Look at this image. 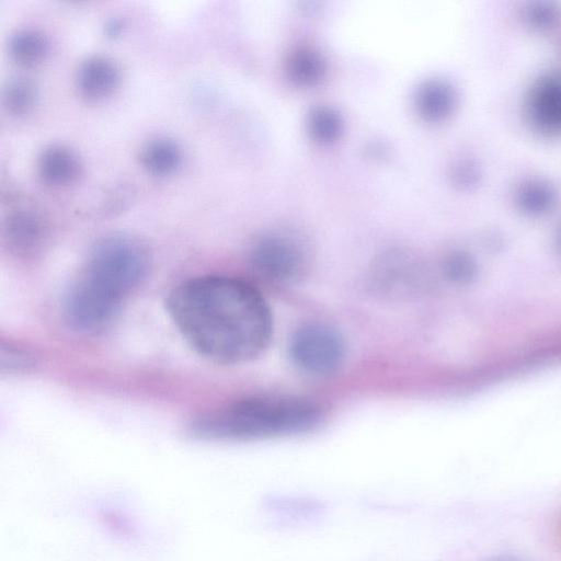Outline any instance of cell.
<instances>
[{
  "mask_svg": "<svg viewBox=\"0 0 561 561\" xmlns=\"http://www.w3.org/2000/svg\"><path fill=\"white\" fill-rule=\"evenodd\" d=\"M165 308L186 343L220 365L261 355L273 334V317L262 294L244 279L199 275L176 285Z\"/></svg>",
  "mask_w": 561,
  "mask_h": 561,
  "instance_id": "cell-1",
  "label": "cell"
},
{
  "mask_svg": "<svg viewBox=\"0 0 561 561\" xmlns=\"http://www.w3.org/2000/svg\"><path fill=\"white\" fill-rule=\"evenodd\" d=\"M151 257L136 237L113 233L91 249L62 302L65 321L80 333L107 327L148 276Z\"/></svg>",
  "mask_w": 561,
  "mask_h": 561,
  "instance_id": "cell-2",
  "label": "cell"
},
{
  "mask_svg": "<svg viewBox=\"0 0 561 561\" xmlns=\"http://www.w3.org/2000/svg\"><path fill=\"white\" fill-rule=\"evenodd\" d=\"M323 411L294 396L243 398L196 417L191 433L205 440H252L307 433L318 427Z\"/></svg>",
  "mask_w": 561,
  "mask_h": 561,
  "instance_id": "cell-3",
  "label": "cell"
},
{
  "mask_svg": "<svg viewBox=\"0 0 561 561\" xmlns=\"http://www.w3.org/2000/svg\"><path fill=\"white\" fill-rule=\"evenodd\" d=\"M289 355L302 371L329 376L342 367L346 345L333 328L323 323H308L297 329L290 337Z\"/></svg>",
  "mask_w": 561,
  "mask_h": 561,
  "instance_id": "cell-4",
  "label": "cell"
},
{
  "mask_svg": "<svg viewBox=\"0 0 561 561\" xmlns=\"http://www.w3.org/2000/svg\"><path fill=\"white\" fill-rule=\"evenodd\" d=\"M250 262L262 277L289 284L305 275L308 261L305 249L296 239L282 233H270L253 243Z\"/></svg>",
  "mask_w": 561,
  "mask_h": 561,
  "instance_id": "cell-5",
  "label": "cell"
},
{
  "mask_svg": "<svg viewBox=\"0 0 561 561\" xmlns=\"http://www.w3.org/2000/svg\"><path fill=\"white\" fill-rule=\"evenodd\" d=\"M523 114L528 127L547 139H561V70L545 71L526 90Z\"/></svg>",
  "mask_w": 561,
  "mask_h": 561,
  "instance_id": "cell-6",
  "label": "cell"
},
{
  "mask_svg": "<svg viewBox=\"0 0 561 561\" xmlns=\"http://www.w3.org/2000/svg\"><path fill=\"white\" fill-rule=\"evenodd\" d=\"M2 237L10 252L20 257H32L43 250L47 241V225L36 211L19 208L4 219Z\"/></svg>",
  "mask_w": 561,
  "mask_h": 561,
  "instance_id": "cell-7",
  "label": "cell"
},
{
  "mask_svg": "<svg viewBox=\"0 0 561 561\" xmlns=\"http://www.w3.org/2000/svg\"><path fill=\"white\" fill-rule=\"evenodd\" d=\"M121 72L117 65L103 55L87 57L76 75L77 89L89 101L103 100L117 88Z\"/></svg>",
  "mask_w": 561,
  "mask_h": 561,
  "instance_id": "cell-8",
  "label": "cell"
},
{
  "mask_svg": "<svg viewBox=\"0 0 561 561\" xmlns=\"http://www.w3.org/2000/svg\"><path fill=\"white\" fill-rule=\"evenodd\" d=\"M36 169L43 182L61 186L75 182L82 167L78 156L70 148L54 144L41 151Z\"/></svg>",
  "mask_w": 561,
  "mask_h": 561,
  "instance_id": "cell-9",
  "label": "cell"
},
{
  "mask_svg": "<svg viewBox=\"0 0 561 561\" xmlns=\"http://www.w3.org/2000/svg\"><path fill=\"white\" fill-rule=\"evenodd\" d=\"M513 201L516 208L524 215L539 217L548 214L556 206L558 191L546 178L528 176L516 185Z\"/></svg>",
  "mask_w": 561,
  "mask_h": 561,
  "instance_id": "cell-10",
  "label": "cell"
},
{
  "mask_svg": "<svg viewBox=\"0 0 561 561\" xmlns=\"http://www.w3.org/2000/svg\"><path fill=\"white\" fill-rule=\"evenodd\" d=\"M416 104L424 118L439 122L454 112L456 93L448 82L440 79L430 80L419 90Z\"/></svg>",
  "mask_w": 561,
  "mask_h": 561,
  "instance_id": "cell-11",
  "label": "cell"
},
{
  "mask_svg": "<svg viewBox=\"0 0 561 561\" xmlns=\"http://www.w3.org/2000/svg\"><path fill=\"white\" fill-rule=\"evenodd\" d=\"M182 150L172 139L159 137L148 141L140 151L141 165L153 175H168L181 164Z\"/></svg>",
  "mask_w": 561,
  "mask_h": 561,
  "instance_id": "cell-12",
  "label": "cell"
},
{
  "mask_svg": "<svg viewBox=\"0 0 561 561\" xmlns=\"http://www.w3.org/2000/svg\"><path fill=\"white\" fill-rule=\"evenodd\" d=\"M46 35L34 27L16 30L9 38L10 57L21 66H33L48 51Z\"/></svg>",
  "mask_w": 561,
  "mask_h": 561,
  "instance_id": "cell-13",
  "label": "cell"
},
{
  "mask_svg": "<svg viewBox=\"0 0 561 561\" xmlns=\"http://www.w3.org/2000/svg\"><path fill=\"white\" fill-rule=\"evenodd\" d=\"M519 19L528 31L545 34L559 25L561 7L553 1H529L520 8Z\"/></svg>",
  "mask_w": 561,
  "mask_h": 561,
  "instance_id": "cell-14",
  "label": "cell"
},
{
  "mask_svg": "<svg viewBox=\"0 0 561 561\" xmlns=\"http://www.w3.org/2000/svg\"><path fill=\"white\" fill-rule=\"evenodd\" d=\"M36 99L34 83L24 77L10 79L3 89V104L12 115H24L28 113Z\"/></svg>",
  "mask_w": 561,
  "mask_h": 561,
  "instance_id": "cell-15",
  "label": "cell"
},
{
  "mask_svg": "<svg viewBox=\"0 0 561 561\" xmlns=\"http://www.w3.org/2000/svg\"><path fill=\"white\" fill-rule=\"evenodd\" d=\"M290 78L300 84H312L323 73V61L320 56L310 49L295 51L288 60Z\"/></svg>",
  "mask_w": 561,
  "mask_h": 561,
  "instance_id": "cell-16",
  "label": "cell"
},
{
  "mask_svg": "<svg viewBox=\"0 0 561 561\" xmlns=\"http://www.w3.org/2000/svg\"><path fill=\"white\" fill-rule=\"evenodd\" d=\"M308 125L312 137L319 141H331L341 131L340 116L325 106L317 107L311 112Z\"/></svg>",
  "mask_w": 561,
  "mask_h": 561,
  "instance_id": "cell-17",
  "label": "cell"
},
{
  "mask_svg": "<svg viewBox=\"0 0 561 561\" xmlns=\"http://www.w3.org/2000/svg\"><path fill=\"white\" fill-rule=\"evenodd\" d=\"M450 180L460 190H474L482 181L481 164L472 157H461L450 167Z\"/></svg>",
  "mask_w": 561,
  "mask_h": 561,
  "instance_id": "cell-18",
  "label": "cell"
},
{
  "mask_svg": "<svg viewBox=\"0 0 561 561\" xmlns=\"http://www.w3.org/2000/svg\"><path fill=\"white\" fill-rule=\"evenodd\" d=\"M445 276L454 283H467L474 272L473 261L463 251L449 253L443 264Z\"/></svg>",
  "mask_w": 561,
  "mask_h": 561,
  "instance_id": "cell-19",
  "label": "cell"
},
{
  "mask_svg": "<svg viewBox=\"0 0 561 561\" xmlns=\"http://www.w3.org/2000/svg\"><path fill=\"white\" fill-rule=\"evenodd\" d=\"M4 350L8 351V355L2 354V357H8V359H2V366H8L9 369H20L26 368L31 364L30 356L20 348H13L11 345L8 347L3 346Z\"/></svg>",
  "mask_w": 561,
  "mask_h": 561,
  "instance_id": "cell-20",
  "label": "cell"
},
{
  "mask_svg": "<svg viewBox=\"0 0 561 561\" xmlns=\"http://www.w3.org/2000/svg\"><path fill=\"white\" fill-rule=\"evenodd\" d=\"M123 23L119 19H112L105 25V33L108 36L117 35L122 30Z\"/></svg>",
  "mask_w": 561,
  "mask_h": 561,
  "instance_id": "cell-21",
  "label": "cell"
},
{
  "mask_svg": "<svg viewBox=\"0 0 561 561\" xmlns=\"http://www.w3.org/2000/svg\"><path fill=\"white\" fill-rule=\"evenodd\" d=\"M556 536L561 543V514L559 515L557 522H556Z\"/></svg>",
  "mask_w": 561,
  "mask_h": 561,
  "instance_id": "cell-22",
  "label": "cell"
},
{
  "mask_svg": "<svg viewBox=\"0 0 561 561\" xmlns=\"http://www.w3.org/2000/svg\"><path fill=\"white\" fill-rule=\"evenodd\" d=\"M557 240H558L557 241L558 242V247H559V249L561 251V226H560L559 231H558Z\"/></svg>",
  "mask_w": 561,
  "mask_h": 561,
  "instance_id": "cell-23",
  "label": "cell"
},
{
  "mask_svg": "<svg viewBox=\"0 0 561 561\" xmlns=\"http://www.w3.org/2000/svg\"><path fill=\"white\" fill-rule=\"evenodd\" d=\"M499 561H515V560H510V559H506V560H499Z\"/></svg>",
  "mask_w": 561,
  "mask_h": 561,
  "instance_id": "cell-24",
  "label": "cell"
}]
</instances>
